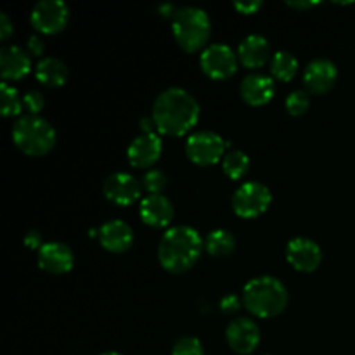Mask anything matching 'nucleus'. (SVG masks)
Instances as JSON below:
<instances>
[{
	"label": "nucleus",
	"instance_id": "1",
	"mask_svg": "<svg viewBox=\"0 0 355 355\" xmlns=\"http://www.w3.org/2000/svg\"><path fill=\"white\" fill-rule=\"evenodd\" d=\"M200 104L187 90L172 87L159 94L153 106V120L162 134L186 135L200 120Z\"/></svg>",
	"mask_w": 355,
	"mask_h": 355
},
{
	"label": "nucleus",
	"instance_id": "2",
	"mask_svg": "<svg viewBox=\"0 0 355 355\" xmlns=\"http://www.w3.org/2000/svg\"><path fill=\"white\" fill-rule=\"evenodd\" d=\"M203 246V239L196 229L177 225L163 234L158 246V260L168 272H186L200 260Z\"/></svg>",
	"mask_w": 355,
	"mask_h": 355
},
{
	"label": "nucleus",
	"instance_id": "3",
	"mask_svg": "<svg viewBox=\"0 0 355 355\" xmlns=\"http://www.w3.org/2000/svg\"><path fill=\"white\" fill-rule=\"evenodd\" d=\"M243 304L255 318H276L286 309L288 290L272 276L255 277L243 290Z\"/></svg>",
	"mask_w": 355,
	"mask_h": 355
},
{
	"label": "nucleus",
	"instance_id": "4",
	"mask_svg": "<svg viewBox=\"0 0 355 355\" xmlns=\"http://www.w3.org/2000/svg\"><path fill=\"white\" fill-rule=\"evenodd\" d=\"M172 31L177 44L186 52H196L207 45L210 38L211 23L208 14L198 7L177 9L172 21Z\"/></svg>",
	"mask_w": 355,
	"mask_h": 355
},
{
	"label": "nucleus",
	"instance_id": "5",
	"mask_svg": "<svg viewBox=\"0 0 355 355\" xmlns=\"http://www.w3.org/2000/svg\"><path fill=\"white\" fill-rule=\"evenodd\" d=\"M12 141L28 156H44L55 146V130L40 116H24L12 128Z\"/></svg>",
	"mask_w": 355,
	"mask_h": 355
},
{
	"label": "nucleus",
	"instance_id": "6",
	"mask_svg": "<svg viewBox=\"0 0 355 355\" xmlns=\"http://www.w3.org/2000/svg\"><path fill=\"white\" fill-rule=\"evenodd\" d=\"M272 194L269 187L260 182H245L236 189L232 196V208L241 218H257L266 214L270 207Z\"/></svg>",
	"mask_w": 355,
	"mask_h": 355
},
{
	"label": "nucleus",
	"instance_id": "7",
	"mask_svg": "<svg viewBox=\"0 0 355 355\" xmlns=\"http://www.w3.org/2000/svg\"><path fill=\"white\" fill-rule=\"evenodd\" d=\"M225 142L215 132H196L186 141V155L194 165L210 166L224 159Z\"/></svg>",
	"mask_w": 355,
	"mask_h": 355
},
{
	"label": "nucleus",
	"instance_id": "8",
	"mask_svg": "<svg viewBox=\"0 0 355 355\" xmlns=\"http://www.w3.org/2000/svg\"><path fill=\"white\" fill-rule=\"evenodd\" d=\"M200 66L207 76L214 80H227L238 69V58L225 44L208 45L200 58Z\"/></svg>",
	"mask_w": 355,
	"mask_h": 355
},
{
	"label": "nucleus",
	"instance_id": "9",
	"mask_svg": "<svg viewBox=\"0 0 355 355\" xmlns=\"http://www.w3.org/2000/svg\"><path fill=\"white\" fill-rule=\"evenodd\" d=\"M69 19V10L61 0H44L31 10L30 21L37 31L44 35H54L64 30Z\"/></svg>",
	"mask_w": 355,
	"mask_h": 355
},
{
	"label": "nucleus",
	"instance_id": "10",
	"mask_svg": "<svg viewBox=\"0 0 355 355\" xmlns=\"http://www.w3.org/2000/svg\"><path fill=\"white\" fill-rule=\"evenodd\" d=\"M104 196L118 207H130L141 196V184L130 173L116 172L104 180Z\"/></svg>",
	"mask_w": 355,
	"mask_h": 355
},
{
	"label": "nucleus",
	"instance_id": "11",
	"mask_svg": "<svg viewBox=\"0 0 355 355\" xmlns=\"http://www.w3.org/2000/svg\"><path fill=\"white\" fill-rule=\"evenodd\" d=\"M286 259L298 272H314L322 260V252L315 241L309 238H295L288 243Z\"/></svg>",
	"mask_w": 355,
	"mask_h": 355
},
{
	"label": "nucleus",
	"instance_id": "12",
	"mask_svg": "<svg viewBox=\"0 0 355 355\" xmlns=\"http://www.w3.org/2000/svg\"><path fill=\"white\" fill-rule=\"evenodd\" d=\"M225 340L236 354L248 355L259 347L260 329L255 321L246 318L234 319L225 329Z\"/></svg>",
	"mask_w": 355,
	"mask_h": 355
},
{
	"label": "nucleus",
	"instance_id": "13",
	"mask_svg": "<svg viewBox=\"0 0 355 355\" xmlns=\"http://www.w3.org/2000/svg\"><path fill=\"white\" fill-rule=\"evenodd\" d=\"M336 80H338V69L329 59H314L309 62L304 73V83L307 90L318 96L328 94L335 87Z\"/></svg>",
	"mask_w": 355,
	"mask_h": 355
},
{
	"label": "nucleus",
	"instance_id": "14",
	"mask_svg": "<svg viewBox=\"0 0 355 355\" xmlns=\"http://www.w3.org/2000/svg\"><path fill=\"white\" fill-rule=\"evenodd\" d=\"M73 263H75V255L64 243H45L38 250V267L45 272L55 274V276L66 274L73 269Z\"/></svg>",
	"mask_w": 355,
	"mask_h": 355
},
{
	"label": "nucleus",
	"instance_id": "15",
	"mask_svg": "<svg viewBox=\"0 0 355 355\" xmlns=\"http://www.w3.org/2000/svg\"><path fill=\"white\" fill-rule=\"evenodd\" d=\"M163 151L162 139L156 134H142L130 142L127 158L135 168H148L159 159Z\"/></svg>",
	"mask_w": 355,
	"mask_h": 355
},
{
	"label": "nucleus",
	"instance_id": "16",
	"mask_svg": "<svg viewBox=\"0 0 355 355\" xmlns=\"http://www.w3.org/2000/svg\"><path fill=\"white\" fill-rule=\"evenodd\" d=\"M139 215L142 222L149 227L162 229L172 222L175 210H173L172 201L163 194H149L141 201L139 207Z\"/></svg>",
	"mask_w": 355,
	"mask_h": 355
},
{
	"label": "nucleus",
	"instance_id": "17",
	"mask_svg": "<svg viewBox=\"0 0 355 355\" xmlns=\"http://www.w3.org/2000/svg\"><path fill=\"white\" fill-rule=\"evenodd\" d=\"M104 250L111 253H125L134 245V231L123 220H107L97 231Z\"/></svg>",
	"mask_w": 355,
	"mask_h": 355
},
{
	"label": "nucleus",
	"instance_id": "18",
	"mask_svg": "<svg viewBox=\"0 0 355 355\" xmlns=\"http://www.w3.org/2000/svg\"><path fill=\"white\" fill-rule=\"evenodd\" d=\"M276 92L274 87V80L270 76L262 75V73H252L246 76L239 87V94H241L243 101L250 106H263V104L270 103Z\"/></svg>",
	"mask_w": 355,
	"mask_h": 355
},
{
	"label": "nucleus",
	"instance_id": "19",
	"mask_svg": "<svg viewBox=\"0 0 355 355\" xmlns=\"http://www.w3.org/2000/svg\"><path fill=\"white\" fill-rule=\"evenodd\" d=\"M31 61L26 52L17 45H9L0 51V73L3 82L21 80L30 73Z\"/></svg>",
	"mask_w": 355,
	"mask_h": 355
},
{
	"label": "nucleus",
	"instance_id": "20",
	"mask_svg": "<svg viewBox=\"0 0 355 355\" xmlns=\"http://www.w3.org/2000/svg\"><path fill=\"white\" fill-rule=\"evenodd\" d=\"M238 58L250 69L262 68L270 58V45L262 35H250L239 44Z\"/></svg>",
	"mask_w": 355,
	"mask_h": 355
},
{
	"label": "nucleus",
	"instance_id": "21",
	"mask_svg": "<svg viewBox=\"0 0 355 355\" xmlns=\"http://www.w3.org/2000/svg\"><path fill=\"white\" fill-rule=\"evenodd\" d=\"M37 78L45 87H62L68 82V68L55 58H45L37 64Z\"/></svg>",
	"mask_w": 355,
	"mask_h": 355
},
{
	"label": "nucleus",
	"instance_id": "22",
	"mask_svg": "<svg viewBox=\"0 0 355 355\" xmlns=\"http://www.w3.org/2000/svg\"><path fill=\"white\" fill-rule=\"evenodd\" d=\"M205 248L214 257H229L236 250V239L225 229H215L208 234Z\"/></svg>",
	"mask_w": 355,
	"mask_h": 355
},
{
	"label": "nucleus",
	"instance_id": "23",
	"mask_svg": "<svg viewBox=\"0 0 355 355\" xmlns=\"http://www.w3.org/2000/svg\"><path fill=\"white\" fill-rule=\"evenodd\" d=\"M298 71V59L286 51H279L272 55L270 73L279 82H290Z\"/></svg>",
	"mask_w": 355,
	"mask_h": 355
},
{
	"label": "nucleus",
	"instance_id": "24",
	"mask_svg": "<svg viewBox=\"0 0 355 355\" xmlns=\"http://www.w3.org/2000/svg\"><path fill=\"white\" fill-rule=\"evenodd\" d=\"M222 170L229 179H243L250 170V158L243 151L232 149V151L225 153L224 159H222Z\"/></svg>",
	"mask_w": 355,
	"mask_h": 355
},
{
	"label": "nucleus",
	"instance_id": "25",
	"mask_svg": "<svg viewBox=\"0 0 355 355\" xmlns=\"http://www.w3.org/2000/svg\"><path fill=\"white\" fill-rule=\"evenodd\" d=\"M0 110L3 116H17L24 110L23 97L7 82L0 83Z\"/></svg>",
	"mask_w": 355,
	"mask_h": 355
},
{
	"label": "nucleus",
	"instance_id": "26",
	"mask_svg": "<svg viewBox=\"0 0 355 355\" xmlns=\"http://www.w3.org/2000/svg\"><path fill=\"white\" fill-rule=\"evenodd\" d=\"M284 106H286V111L291 116H302L311 107V97H309V94L305 90H295V92H291L286 97Z\"/></svg>",
	"mask_w": 355,
	"mask_h": 355
},
{
	"label": "nucleus",
	"instance_id": "27",
	"mask_svg": "<svg viewBox=\"0 0 355 355\" xmlns=\"http://www.w3.org/2000/svg\"><path fill=\"white\" fill-rule=\"evenodd\" d=\"M172 355H205V350L200 340L194 336H184L175 342Z\"/></svg>",
	"mask_w": 355,
	"mask_h": 355
},
{
	"label": "nucleus",
	"instance_id": "28",
	"mask_svg": "<svg viewBox=\"0 0 355 355\" xmlns=\"http://www.w3.org/2000/svg\"><path fill=\"white\" fill-rule=\"evenodd\" d=\"M142 187L149 194H162V191L166 187V175L162 170H149L142 179Z\"/></svg>",
	"mask_w": 355,
	"mask_h": 355
},
{
	"label": "nucleus",
	"instance_id": "29",
	"mask_svg": "<svg viewBox=\"0 0 355 355\" xmlns=\"http://www.w3.org/2000/svg\"><path fill=\"white\" fill-rule=\"evenodd\" d=\"M23 106L24 110L30 113V116H37L45 106L44 96H42L40 92H37V90H30V92L23 97Z\"/></svg>",
	"mask_w": 355,
	"mask_h": 355
},
{
	"label": "nucleus",
	"instance_id": "30",
	"mask_svg": "<svg viewBox=\"0 0 355 355\" xmlns=\"http://www.w3.org/2000/svg\"><path fill=\"white\" fill-rule=\"evenodd\" d=\"M220 311L227 315L236 314L239 311V298L236 295H225L220 300Z\"/></svg>",
	"mask_w": 355,
	"mask_h": 355
},
{
	"label": "nucleus",
	"instance_id": "31",
	"mask_svg": "<svg viewBox=\"0 0 355 355\" xmlns=\"http://www.w3.org/2000/svg\"><path fill=\"white\" fill-rule=\"evenodd\" d=\"M263 3L259 2V0H250V2H234V9L239 10L241 14H255L257 10L262 7Z\"/></svg>",
	"mask_w": 355,
	"mask_h": 355
},
{
	"label": "nucleus",
	"instance_id": "32",
	"mask_svg": "<svg viewBox=\"0 0 355 355\" xmlns=\"http://www.w3.org/2000/svg\"><path fill=\"white\" fill-rule=\"evenodd\" d=\"M24 245L31 250H40L42 246V234L38 231H30L26 232V238H24Z\"/></svg>",
	"mask_w": 355,
	"mask_h": 355
},
{
	"label": "nucleus",
	"instance_id": "33",
	"mask_svg": "<svg viewBox=\"0 0 355 355\" xmlns=\"http://www.w3.org/2000/svg\"><path fill=\"white\" fill-rule=\"evenodd\" d=\"M10 33H12V24H10L9 16L6 12H2L0 14V38L6 42L10 37Z\"/></svg>",
	"mask_w": 355,
	"mask_h": 355
},
{
	"label": "nucleus",
	"instance_id": "34",
	"mask_svg": "<svg viewBox=\"0 0 355 355\" xmlns=\"http://www.w3.org/2000/svg\"><path fill=\"white\" fill-rule=\"evenodd\" d=\"M28 51H30L31 55H42V52H44V42L38 37H31L28 40Z\"/></svg>",
	"mask_w": 355,
	"mask_h": 355
},
{
	"label": "nucleus",
	"instance_id": "35",
	"mask_svg": "<svg viewBox=\"0 0 355 355\" xmlns=\"http://www.w3.org/2000/svg\"><path fill=\"white\" fill-rule=\"evenodd\" d=\"M319 3L321 2H318V0H315V2H307V0H298V2H286V6L288 7H291V9H300V10H307V9H312V7H315V6H319Z\"/></svg>",
	"mask_w": 355,
	"mask_h": 355
},
{
	"label": "nucleus",
	"instance_id": "36",
	"mask_svg": "<svg viewBox=\"0 0 355 355\" xmlns=\"http://www.w3.org/2000/svg\"><path fill=\"white\" fill-rule=\"evenodd\" d=\"M153 125H155V120L151 118H142L141 120V127L144 130V134H153ZM156 127V125H155Z\"/></svg>",
	"mask_w": 355,
	"mask_h": 355
},
{
	"label": "nucleus",
	"instance_id": "37",
	"mask_svg": "<svg viewBox=\"0 0 355 355\" xmlns=\"http://www.w3.org/2000/svg\"><path fill=\"white\" fill-rule=\"evenodd\" d=\"M159 12H162L163 17H170V16L173 17V16H175L177 10H173L172 6H162V7H159Z\"/></svg>",
	"mask_w": 355,
	"mask_h": 355
},
{
	"label": "nucleus",
	"instance_id": "38",
	"mask_svg": "<svg viewBox=\"0 0 355 355\" xmlns=\"http://www.w3.org/2000/svg\"><path fill=\"white\" fill-rule=\"evenodd\" d=\"M101 355H121V354H118V352H104V354H101Z\"/></svg>",
	"mask_w": 355,
	"mask_h": 355
}]
</instances>
